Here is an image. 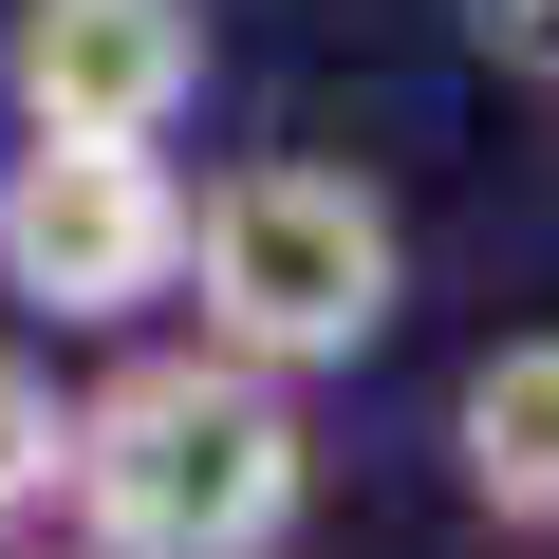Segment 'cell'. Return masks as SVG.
Wrapping results in <instances>:
<instances>
[{
  "instance_id": "obj_1",
  "label": "cell",
  "mask_w": 559,
  "mask_h": 559,
  "mask_svg": "<svg viewBox=\"0 0 559 559\" xmlns=\"http://www.w3.org/2000/svg\"><path fill=\"white\" fill-rule=\"evenodd\" d=\"M318 522V411L224 336H94L75 448H57V540L75 559H299Z\"/></svg>"
},
{
  "instance_id": "obj_5",
  "label": "cell",
  "mask_w": 559,
  "mask_h": 559,
  "mask_svg": "<svg viewBox=\"0 0 559 559\" xmlns=\"http://www.w3.org/2000/svg\"><path fill=\"white\" fill-rule=\"evenodd\" d=\"M448 522L485 559H559V318H522L448 373Z\"/></svg>"
},
{
  "instance_id": "obj_6",
  "label": "cell",
  "mask_w": 559,
  "mask_h": 559,
  "mask_svg": "<svg viewBox=\"0 0 559 559\" xmlns=\"http://www.w3.org/2000/svg\"><path fill=\"white\" fill-rule=\"evenodd\" d=\"M57 448H75V392L0 336V540H57Z\"/></svg>"
},
{
  "instance_id": "obj_4",
  "label": "cell",
  "mask_w": 559,
  "mask_h": 559,
  "mask_svg": "<svg viewBox=\"0 0 559 559\" xmlns=\"http://www.w3.org/2000/svg\"><path fill=\"white\" fill-rule=\"evenodd\" d=\"M224 94L205 0H0V131H131L168 150Z\"/></svg>"
},
{
  "instance_id": "obj_7",
  "label": "cell",
  "mask_w": 559,
  "mask_h": 559,
  "mask_svg": "<svg viewBox=\"0 0 559 559\" xmlns=\"http://www.w3.org/2000/svg\"><path fill=\"white\" fill-rule=\"evenodd\" d=\"M466 57L503 94H559V0H466Z\"/></svg>"
},
{
  "instance_id": "obj_8",
  "label": "cell",
  "mask_w": 559,
  "mask_h": 559,
  "mask_svg": "<svg viewBox=\"0 0 559 559\" xmlns=\"http://www.w3.org/2000/svg\"><path fill=\"white\" fill-rule=\"evenodd\" d=\"M0 559H75V540H0Z\"/></svg>"
},
{
  "instance_id": "obj_2",
  "label": "cell",
  "mask_w": 559,
  "mask_h": 559,
  "mask_svg": "<svg viewBox=\"0 0 559 559\" xmlns=\"http://www.w3.org/2000/svg\"><path fill=\"white\" fill-rule=\"evenodd\" d=\"M168 318L224 336V355H261V373H299V392H336V373H373L392 318H411V224H392V187L336 168V150H242V168L187 187Z\"/></svg>"
},
{
  "instance_id": "obj_3",
  "label": "cell",
  "mask_w": 559,
  "mask_h": 559,
  "mask_svg": "<svg viewBox=\"0 0 559 559\" xmlns=\"http://www.w3.org/2000/svg\"><path fill=\"white\" fill-rule=\"evenodd\" d=\"M187 261V168L131 131H0V299L38 336H150Z\"/></svg>"
}]
</instances>
